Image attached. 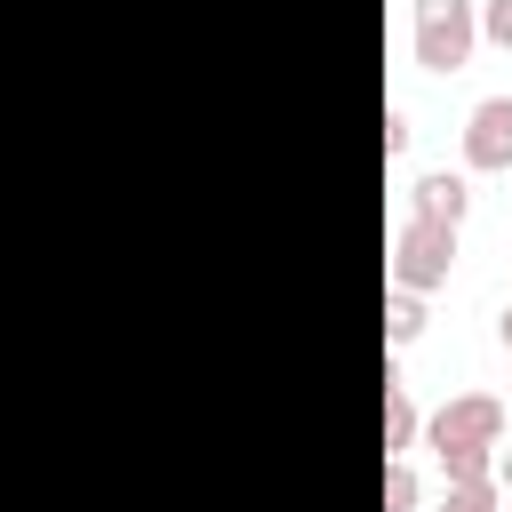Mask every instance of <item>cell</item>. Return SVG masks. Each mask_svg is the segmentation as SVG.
Returning <instances> with one entry per match:
<instances>
[{
    "label": "cell",
    "instance_id": "2",
    "mask_svg": "<svg viewBox=\"0 0 512 512\" xmlns=\"http://www.w3.org/2000/svg\"><path fill=\"white\" fill-rule=\"evenodd\" d=\"M480 48V0H416V64L424 72H464Z\"/></svg>",
    "mask_w": 512,
    "mask_h": 512
},
{
    "label": "cell",
    "instance_id": "8",
    "mask_svg": "<svg viewBox=\"0 0 512 512\" xmlns=\"http://www.w3.org/2000/svg\"><path fill=\"white\" fill-rule=\"evenodd\" d=\"M440 480L464 488V480H496V448H440Z\"/></svg>",
    "mask_w": 512,
    "mask_h": 512
},
{
    "label": "cell",
    "instance_id": "13",
    "mask_svg": "<svg viewBox=\"0 0 512 512\" xmlns=\"http://www.w3.org/2000/svg\"><path fill=\"white\" fill-rule=\"evenodd\" d=\"M496 488L512 496V448H496Z\"/></svg>",
    "mask_w": 512,
    "mask_h": 512
},
{
    "label": "cell",
    "instance_id": "3",
    "mask_svg": "<svg viewBox=\"0 0 512 512\" xmlns=\"http://www.w3.org/2000/svg\"><path fill=\"white\" fill-rule=\"evenodd\" d=\"M504 400L496 392H456V400H440L432 416H424V440H432V456L440 448H504Z\"/></svg>",
    "mask_w": 512,
    "mask_h": 512
},
{
    "label": "cell",
    "instance_id": "14",
    "mask_svg": "<svg viewBox=\"0 0 512 512\" xmlns=\"http://www.w3.org/2000/svg\"><path fill=\"white\" fill-rule=\"evenodd\" d=\"M496 336H504V344H512V304H504V320H496Z\"/></svg>",
    "mask_w": 512,
    "mask_h": 512
},
{
    "label": "cell",
    "instance_id": "11",
    "mask_svg": "<svg viewBox=\"0 0 512 512\" xmlns=\"http://www.w3.org/2000/svg\"><path fill=\"white\" fill-rule=\"evenodd\" d=\"M480 40L488 48H512V0H480Z\"/></svg>",
    "mask_w": 512,
    "mask_h": 512
},
{
    "label": "cell",
    "instance_id": "15",
    "mask_svg": "<svg viewBox=\"0 0 512 512\" xmlns=\"http://www.w3.org/2000/svg\"><path fill=\"white\" fill-rule=\"evenodd\" d=\"M504 424H512V400H504Z\"/></svg>",
    "mask_w": 512,
    "mask_h": 512
},
{
    "label": "cell",
    "instance_id": "1",
    "mask_svg": "<svg viewBox=\"0 0 512 512\" xmlns=\"http://www.w3.org/2000/svg\"><path fill=\"white\" fill-rule=\"evenodd\" d=\"M448 272H456V224H432V216H400V232H392V288H416V296H432V288H448Z\"/></svg>",
    "mask_w": 512,
    "mask_h": 512
},
{
    "label": "cell",
    "instance_id": "7",
    "mask_svg": "<svg viewBox=\"0 0 512 512\" xmlns=\"http://www.w3.org/2000/svg\"><path fill=\"white\" fill-rule=\"evenodd\" d=\"M416 432H424V416H416V400L392 384V392H384V456H408Z\"/></svg>",
    "mask_w": 512,
    "mask_h": 512
},
{
    "label": "cell",
    "instance_id": "6",
    "mask_svg": "<svg viewBox=\"0 0 512 512\" xmlns=\"http://www.w3.org/2000/svg\"><path fill=\"white\" fill-rule=\"evenodd\" d=\"M416 336H424V296H416V288H392V296H384V344L408 352Z\"/></svg>",
    "mask_w": 512,
    "mask_h": 512
},
{
    "label": "cell",
    "instance_id": "12",
    "mask_svg": "<svg viewBox=\"0 0 512 512\" xmlns=\"http://www.w3.org/2000/svg\"><path fill=\"white\" fill-rule=\"evenodd\" d=\"M408 136H416V128H408V112H400V104H384V160H400V152H408Z\"/></svg>",
    "mask_w": 512,
    "mask_h": 512
},
{
    "label": "cell",
    "instance_id": "4",
    "mask_svg": "<svg viewBox=\"0 0 512 512\" xmlns=\"http://www.w3.org/2000/svg\"><path fill=\"white\" fill-rule=\"evenodd\" d=\"M464 168L472 176H504L512 168V96H480L464 112Z\"/></svg>",
    "mask_w": 512,
    "mask_h": 512
},
{
    "label": "cell",
    "instance_id": "5",
    "mask_svg": "<svg viewBox=\"0 0 512 512\" xmlns=\"http://www.w3.org/2000/svg\"><path fill=\"white\" fill-rule=\"evenodd\" d=\"M408 208H416V216H432V224H464V208H472V184H464L456 168H424V176L408 184Z\"/></svg>",
    "mask_w": 512,
    "mask_h": 512
},
{
    "label": "cell",
    "instance_id": "10",
    "mask_svg": "<svg viewBox=\"0 0 512 512\" xmlns=\"http://www.w3.org/2000/svg\"><path fill=\"white\" fill-rule=\"evenodd\" d=\"M496 496H504L496 480H464V488H448V496H440V512H496Z\"/></svg>",
    "mask_w": 512,
    "mask_h": 512
},
{
    "label": "cell",
    "instance_id": "9",
    "mask_svg": "<svg viewBox=\"0 0 512 512\" xmlns=\"http://www.w3.org/2000/svg\"><path fill=\"white\" fill-rule=\"evenodd\" d=\"M424 504V480L408 472V456H384V512H416Z\"/></svg>",
    "mask_w": 512,
    "mask_h": 512
}]
</instances>
